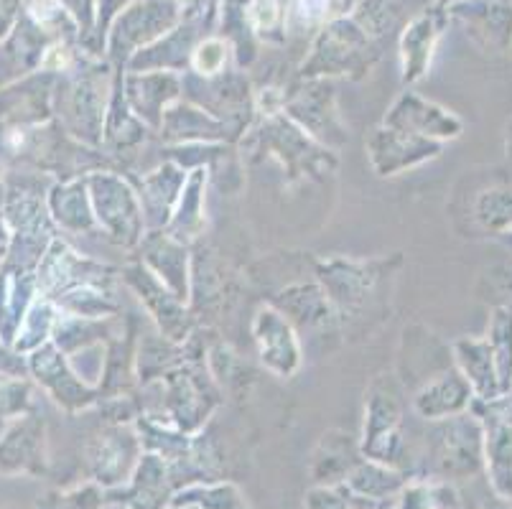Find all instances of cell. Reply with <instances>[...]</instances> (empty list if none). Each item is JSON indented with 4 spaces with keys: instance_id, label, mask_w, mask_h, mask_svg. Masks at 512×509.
<instances>
[{
    "instance_id": "1",
    "label": "cell",
    "mask_w": 512,
    "mask_h": 509,
    "mask_svg": "<svg viewBox=\"0 0 512 509\" xmlns=\"http://www.w3.org/2000/svg\"><path fill=\"white\" fill-rule=\"evenodd\" d=\"M141 461V441L123 428H110L87 448V469L92 482L102 489H115L130 482V476Z\"/></svg>"
},
{
    "instance_id": "2",
    "label": "cell",
    "mask_w": 512,
    "mask_h": 509,
    "mask_svg": "<svg viewBox=\"0 0 512 509\" xmlns=\"http://www.w3.org/2000/svg\"><path fill=\"white\" fill-rule=\"evenodd\" d=\"M176 487L171 482L169 466L158 454H146L130 476L128 489L115 502L125 509H166L171 507Z\"/></svg>"
},
{
    "instance_id": "3",
    "label": "cell",
    "mask_w": 512,
    "mask_h": 509,
    "mask_svg": "<svg viewBox=\"0 0 512 509\" xmlns=\"http://www.w3.org/2000/svg\"><path fill=\"white\" fill-rule=\"evenodd\" d=\"M398 423L400 413L393 398H372L370 408H367L362 454L377 464L393 466L400 454Z\"/></svg>"
},
{
    "instance_id": "4",
    "label": "cell",
    "mask_w": 512,
    "mask_h": 509,
    "mask_svg": "<svg viewBox=\"0 0 512 509\" xmlns=\"http://www.w3.org/2000/svg\"><path fill=\"white\" fill-rule=\"evenodd\" d=\"M406 484V474L395 471L393 466L377 464V461L370 459L357 461L347 474V479H344V487L349 492H355L362 499H372V502L383 504H395L393 499H398V494L403 492Z\"/></svg>"
},
{
    "instance_id": "5",
    "label": "cell",
    "mask_w": 512,
    "mask_h": 509,
    "mask_svg": "<svg viewBox=\"0 0 512 509\" xmlns=\"http://www.w3.org/2000/svg\"><path fill=\"white\" fill-rule=\"evenodd\" d=\"M171 504H194L199 509H250L240 489L230 482L192 484L174 494Z\"/></svg>"
},
{
    "instance_id": "6",
    "label": "cell",
    "mask_w": 512,
    "mask_h": 509,
    "mask_svg": "<svg viewBox=\"0 0 512 509\" xmlns=\"http://www.w3.org/2000/svg\"><path fill=\"white\" fill-rule=\"evenodd\" d=\"M395 504L372 502V499L357 497L344 484L334 487H314L304 499V509H390Z\"/></svg>"
},
{
    "instance_id": "7",
    "label": "cell",
    "mask_w": 512,
    "mask_h": 509,
    "mask_svg": "<svg viewBox=\"0 0 512 509\" xmlns=\"http://www.w3.org/2000/svg\"><path fill=\"white\" fill-rule=\"evenodd\" d=\"M454 507V492L439 484H406L398 494L395 509H449Z\"/></svg>"
},
{
    "instance_id": "8",
    "label": "cell",
    "mask_w": 512,
    "mask_h": 509,
    "mask_svg": "<svg viewBox=\"0 0 512 509\" xmlns=\"http://www.w3.org/2000/svg\"><path fill=\"white\" fill-rule=\"evenodd\" d=\"M105 507V494H102L100 484L90 482L82 484L79 489L69 494H59L54 499V509H102Z\"/></svg>"
},
{
    "instance_id": "9",
    "label": "cell",
    "mask_w": 512,
    "mask_h": 509,
    "mask_svg": "<svg viewBox=\"0 0 512 509\" xmlns=\"http://www.w3.org/2000/svg\"><path fill=\"white\" fill-rule=\"evenodd\" d=\"M110 509H125V507H123V504H118V502H113V507H110Z\"/></svg>"
},
{
    "instance_id": "10",
    "label": "cell",
    "mask_w": 512,
    "mask_h": 509,
    "mask_svg": "<svg viewBox=\"0 0 512 509\" xmlns=\"http://www.w3.org/2000/svg\"><path fill=\"white\" fill-rule=\"evenodd\" d=\"M390 509H395V507H390Z\"/></svg>"
}]
</instances>
